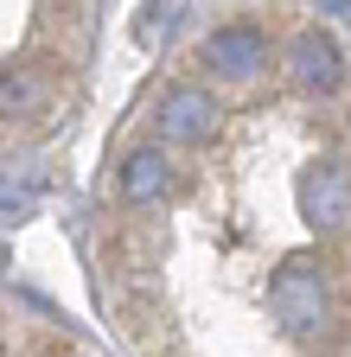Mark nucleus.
<instances>
[{
	"label": "nucleus",
	"instance_id": "f257e3e1",
	"mask_svg": "<svg viewBox=\"0 0 351 357\" xmlns=\"http://www.w3.org/2000/svg\"><path fill=\"white\" fill-rule=\"evenodd\" d=\"M269 312L294 344H326L338 332V287L320 255H287L269 275Z\"/></svg>",
	"mask_w": 351,
	"mask_h": 357
},
{
	"label": "nucleus",
	"instance_id": "f03ea898",
	"mask_svg": "<svg viewBox=\"0 0 351 357\" xmlns=\"http://www.w3.org/2000/svg\"><path fill=\"white\" fill-rule=\"evenodd\" d=\"M294 204H300V223H306L320 243L351 236V166H345V160H313V166H300Z\"/></svg>",
	"mask_w": 351,
	"mask_h": 357
},
{
	"label": "nucleus",
	"instance_id": "7ed1b4c3",
	"mask_svg": "<svg viewBox=\"0 0 351 357\" xmlns=\"http://www.w3.org/2000/svg\"><path fill=\"white\" fill-rule=\"evenodd\" d=\"M154 128H160L166 147H204V141H217V128H224V102H217L204 83H172L154 102Z\"/></svg>",
	"mask_w": 351,
	"mask_h": 357
},
{
	"label": "nucleus",
	"instance_id": "20e7f679",
	"mask_svg": "<svg viewBox=\"0 0 351 357\" xmlns=\"http://www.w3.org/2000/svg\"><path fill=\"white\" fill-rule=\"evenodd\" d=\"M287 77L306 89V96H332V89L345 83V52H338V38L326 26H300L287 38Z\"/></svg>",
	"mask_w": 351,
	"mask_h": 357
},
{
	"label": "nucleus",
	"instance_id": "39448f33",
	"mask_svg": "<svg viewBox=\"0 0 351 357\" xmlns=\"http://www.w3.org/2000/svg\"><path fill=\"white\" fill-rule=\"evenodd\" d=\"M172 192H179V172H172L166 147H128L121 153V166H115V198L128 211H154Z\"/></svg>",
	"mask_w": 351,
	"mask_h": 357
},
{
	"label": "nucleus",
	"instance_id": "423d86ee",
	"mask_svg": "<svg viewBox=\"0 0 351 357\" xmlns=\"http://www.w3.org/2000/svg\"><path fill=\"white\" fill-rule=\"evenodd\" d=\"M204 64H211L217 77H230V83H249L262 64H269V32L249 26V20L217 26V32L204 38Z\"/></svg>",
	"mask_w": 351,
	"mask_h": 357
},
{
	"label": "nucleus",
	"instance_id": "0eeeda50",
	"mask_svg": "<svg viewBox=\"0 0 351 357\" xmlns=\"http://www.w3.org/2000/svg\"><path fill=\"white\" fill-rule=\"evenodd\" d=\"M52 109V77L38 70L32 58H13L0 64V115L7 121H38Z\"/></svg>",
	"mask_w": 351,
	"mask_h": 357
},
{
	"label": "nucleus",
	"instance_id": "6e6552de",
	"mask_svg": "<svg viewBox=\"0 0 351 357\" xmlns=\"http://www.w3.org/2000/svg\"><path fill=\"white\" fill-rule=\"evenodd\" d=\"M7 204H13V211H26V204H32V192H26V185H13V178H0V211H7Z\"/></svg>",
	"mask_w": 351,
	"mask_h": 357
},
{
	"label": "nucleus",
	"instance_id": "1a4fd4ad",
	"mask_svg": "<svg viewBox=\"0 0 351 357\" xmlns=\"http://www.w3.org/2000/svg\"><path fill=\"white\" fill-rule=\"evenodd\" d=\"M0 261H7V243H0Z\"/></svg>",
	"mask_w": 351,
	"mask_h": 357
}]
</instances>
